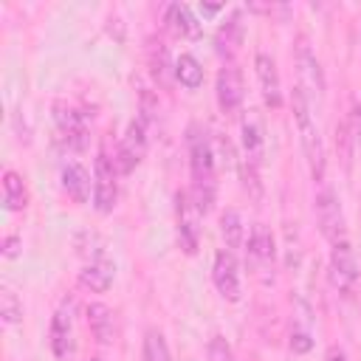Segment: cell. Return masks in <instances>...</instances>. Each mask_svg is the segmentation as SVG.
I'll return each instance as SVG.
<instances>
[{
  "label": "cell",
  "instance_id": "6da1fadb",
  "mask_svg": "<svg viewBox=\"0 0 361 361\" xmlns=\"http://www.w3.org/2000/svg\"><path fill=\"white\" fill-rule=\"evenodd\" d=\"M186 147H189V175H192V189L189 195L195 197L197 209L206 214L212 212L217 200V172H214V147L209 135L192 124L186 130Z\"/></svg>",
  "mask_w": 361,
  "mask_h": 361
},
{
  "label": "cell",
  "instance_id": "7a4b0ae2",
  "mask_svg": "<svg viewBox=\"0 0 361 361\" xmlns=\"http://www.w3.org/2000/svg\"><path fill=\"white\" fill-rule=\"evenodd\" d=\"M293 118H296V130H299V144L305 152V164L310 169V178L316 183L324 180V169H327V152H324V141H322V130L316 124L310 99L302 87H293Z\"/></svg>",
  "mask_w": 361,
  "mask_h": 361
},
{
  "label": "cell",
  "instance_id": "3957f363",
  "mask_svg": "<svg viewBox=\"0 0 361 361\" xmlns=\"http://www.w3.org/2000/svg\"><path fill=\"white\" fill-rule=\"evenodd\" d=\"M313 209H316V223H319V231L324 234V240L333 245L338 240H347V220H344V209H341V200L338 195L324 186L316 192V200H313Z\"/></svg>",
  "mask_w": 361,
  "mask_h": 361
},
{
  "label": "cell",
  "instance_id": "277c9868",
  "mask_svg": "<svg viewBox=\"0 0 361 361\" xmlns=\"http://www.w3.org/2000/svg\"><path fill=\"white\" fill-rule=\"evenodd\" d=\"M116 200H118V166L116 158H110L102 149L93 164V206L96 212L107 214L116 209Z\"/></svg>",
  "mask_w": 361,
  "mask_h": 361
},
{
  "label": "cell",
  "instance_id": "5b68a950",
  "mask_svg": "<svg viewBox=\"0 0 361 361\" xmlns=\"http://www.w3.org/2000/svg\"><path fill=\"white\" fill-rule=\"evenodd\" d=\"M175 223H178V243L186 254H195L200 245V223H203V212L197 209L195 197L180 189L175 192Z\"/></svg>",
  "mask_w": 361,
  "mask_h": 361
},
{
  "label": "cell",
  "instance_id": "8992f818",
  "mask_svg": "<svg viewBox=\"0 0 361 361\" xmlns=\"http://www.w3.org/2000/svg\"><path fill=\"white\" fill-rule=\"evenodd\" d=\"M293 59H296V73H299V87L307 93V99H322L324 96V71H322V62L316 56V51L310 48L307 37H299L296 39V48H293Z\"/></svg>",
  "mask_w": 361,
  "mask_h": 361
},
{
  "label": "cell",
  "instance_id": "52a82bcc",
  "mask_svg": "<svg viewBox=\"0 0 361 361\" xmlns=\"http://www.w3.org/2000/svg\"><path fill=\"white\" fill-rule=\"evenodd\" d=\"M147 147H149V127L135 116L124 135H121V144H118V155H116V166L121 175H130L147 155Z\"/></svg>",
  "mask_w": 361,
  "mask_h": 361
},
{
  "label": "cell",
  "instance_id": "ba28073f",
  "mask_svg": "<svg viewBox=\"0 0 361 361\" xmlns=\"http://www.w3.org/2000/svg\"><path fill=\"white\" fill-rule=\"evenodd\" d=\"M358 257L350 245V240H338L330 245V282L341 290L350 293L358 282Z\"/></svg>",
  "mask_w": 361,
  "mask_h": 361
},
{
  "label": "cell",
  "instance_id": "9c48e42d",
  "mask_svg": "<svg viewBox=\"0 0 361 361\" xmlns=\"http://www.w3.org/2000/svg\"><path fill=\"white\" fill-rule=\"evenodd\" d=\"M212 282L217 288V293L228 302H240L243 296V282H240V265H237V257L234 251L228 248H220L214 254V262H212Z\"/></svg>",
  "mask_w": 361,
  "mask_h": 361
},
{
  "label": "cell",
  "instance_id": "30bf717a",
  "mask_svg": "<svg viewBox=\"0 0 361 361\" xmlns=\"http://www.w3.org/2000/svg\"><path fill=\"white\" fill-rule=\"evenodd\" d=\"M54 121H56L59 138L65 141L68 149L82 152L87 147V121L76 107H71L65 102H56L54 104Z\"/></svg>",
  "mask_w": 361,
  "mask_h": 361
},
{
  "label": "cell",
  "instance_id": "8fae6325",
  "mask_svg": "<svg viewBox=\"0 0 361 361\" xmlns=\"http://www.w3.org/2000/svg\"><path fill=\"white\" fill-rule=\"evenodd\" d=\"M214 93H217V104L226 116L237 113L243 107V99H245V82H243V71L228 62L220 68L217 73V85H214Z\"/></svg>",
  "mask_w": 361,
  "mask_h": 361
},
{
  "label": "cell",
  "instance_id": "7c38bea8",
  "mask_svg": "<svg viewBox=\"0 0 361 361\" xmlns=\"http://www.w3.org/2000/svg\"><path fill=\"white\" fill-rule=\"evenodd\" d=\"M254 71H257V82H259V93H262L265 107L279 110L282 107V79H279V71H276L274 56L265 54V51H257Z\"/></svg>",
  "mask_w": 361,
  "mask_h": 361
},
{
  "label": "cell",
  "instance_id": "4fadbf2b",
  "mask_svg": "<svg viewBox=\"0 0 361 361\" xmlns=\"http://www.w3.org/2000/svg\"><path fill=\"white\" fill-rule=\"evenodd\" d=\"M240 144H243V161L262 166L265 158V127L257 110H248L240 121Z\"/></svg>",
  "mask_w": 361,
  "mask_h": 361
},
{
  "label": "cell",
  "instance_id": "5bb4252c",
  "mask_svg": "<svg viewBox=\"0 0 361 361\" xmlns=\"http://www.w3.org/2000/svg\"><path fill=\"white\" fill-rule=\"evenodd\" d=\"M48 344L56 358H68V353L73 350V305L71 302H62L56 307V313L51 319Z\"/></svg>",
  "mask_w": 361,
  "mask_h": 361
},
{
  "label": "cell",
  "instance_id": "9a60e30c",
  "mask_svg": "<svg viewBox=\"0 0 361 361\" xmlns=\"http://www.w3.org/2000/svg\"><path fill=\"white\" fill-rule=\"evenodd\" d=\"M243 37H245L243 11H240V8H234V11L228 14V20H226V23L217 28V34H214V48H217V54H220V56H226V59H231V56L240 51Z\"/></svg>",
  "mask_w": 361,
  "mask_h": 361
},
{
  "label": "cell",
  "instance_id": "2e32d148",
  "mask_svg": "<svg viewBox=\"0 0 361 361\" xmlns=\"http://www.w3.org/2000/svg\"><path fill=\"white\" fill-rule=\"evenodd\" d=\"M113 276H116V265L102 254V257H93L79 271V285L87 288V290H93V293H104V290H110Z\"/></svg>",
  "mask_w": 361,
  "mask_h": 361
},
{
  "label": "cell",
  "instance_id": "e0dca14e",
  "mask_svg": "<svg viewBox=\"0 0 361 361\" xmlns=\"http://www.w3.org/2000/svg\"><path fill=\"white\" fill-rule=\"evenodd\" d=\"M62 189L68 192V197L73 203H87L90 200V192H93L90 172L79 161H68L62 166Z\"/></svg>",
  "mask_w": 361,
  "mask_h": 361
},
{
  "label": "cell",
  "instance_id": "ac0fdd59",
  "mask_svg": "<svg viewBox=\"0 0 361 361\" xmlns=\"http://www.w3.org/2000/svg\"><path fill=\"white\" fill-rule=\"evenodd\" d=\"M248 257L259 268L274 265V259H276V240H274V234H271V228L265 223H254L251 226V234H248Z\"/></svg>",
  "mask_w": 361,
  "mask_h": 361
},
{
  "label": "cell",
  "instance_id": "d6986e66",
  "mask_svg": "<svg viewBox=\"0 0 361 361\" xmlns=\"http://www.w3.org/2000/svg\"><path fill=\"white\" fill-rule=\"evenodd\" d=\"M166 25L175 37H200V20L195 17V11L186 3H169L166 6Z\"/></svg>",
  "mask_w": 361,
  "mask_h": 361
},
{
  "label": "cell",
  "instance_id": "ffe728a7",
  "mask_svg": "<svg viewBox=\"0 0 361 361\" xmlns=\"http://www.w3.org/2000/svg\"><path fill=\"white\" fill-rule=\"evenodd\" d=\"M85 316H87V324H90V333L99 344H110L113 336H116V327H113V310L102 302H90L85 307Z\"/></svg>",
  "mask_w": 361,
  "mask_h": 361
},
{
  "label": "cell",
  "instance_id": "44dd1931",
  "mask_svg": "<svg viewBox=\"0 0 361 361\" xmlns=\"http://www.w3.org/2000/svg\"><path fill=\"white\" fill-rule=\"evenodd\" d=\"M3 206L6 212H23L28 206V189L20 172L6 169L3 172Z\"/></svg>",
  "mask_w": 361,
  "mask_h": 361
},
{
  "label": "cell",
  "instance_id": "7402d4cb",
  "mask_svg": "<svg viewBox=\"0 0 361 361\" xmlns=\"http://www.w3.org/2000/svg\"><path fill=\"white\" fill-rule=\"evenodd\" d=\"M220 234L228 251H237L245 243V226H243V214L237 209H226L220 214Z\"/></svg>",
  "mask_w": 361,
  "mask_h": 361
},
{
  "label": "cell",
  "instance_id": "603a6c76",
  "mask_svg": "<svg viewBox=\"0 0 361 361\" xmlns=\"http://www.w3.org/2000/svg\"><path fill=\"white\" fill-rule=\"evenodd\" d=\"M175 79L186 87V90H197L203 85V68L192 54H180L175 59Z\"/></svg>",
  "mask_w": 361,
  "mask_h": 361
},
{
  "label": "cell",
  "instance_id": "cb8c5ba5",
  "mask_svg": "<svg viewBox=\"0 0 361 361\" xmlns=\"http://www.w3.org/2000/svg\"><path fill=\"white\" fill-rule=\"evenodd\" d=\"M0 316H3L6 327H14V324L23 322V302H20V296L8 285L0 288Z\"/></svg>",
  "mask_w": 361,
  "mask_h": 361
},
{
  "label": "cell",
  "instance_id": "d4e9b609",
  "mask_svg": "<svg viewBox=\"0 0 361 361\" xmlns=\"http://www.w3.org/2000/svg\"><path fill=\"white\" fill-rule=\"evenodd\" d=\"M144 361H172L169 344H166L164 333L155 327H149L144 336Z\"/></svg>",
  "mask_w": 361,
  "mask_h": 361
},
{
  "label": "cell",
  "instance_id": "484cf974",
  "mask_svg": "<svg viewBox=\"0 0 361 361\" xmlns=\"http://www.w3.org/2000/svg\"><path fill=\"white\" fill-rule=\"evenodd\" d=\"M141 104H138V118L152 130L155 127V121H158V99L152 96V90L149 87H141Z\"/></svg>",
  "mask_w": 361,
  "mask_h": 361
},
{
  "label": "cell",
  "instance_id": "4316f807",
  "mask_svg": "<svg viewBox=\"0 0 361 361\" xmlns=\"http://www.w3.org/2000/svg\"><path fill=\"white\" fill-rule=\"evenodd\" d=\"M240 178H243V186L251 192V197H259V195H262L259 166H254V164H248V161H240Z\"/></svg>",
  "mask_w": 361,
  "mask_h": 361
},
{
  "label": "cell",
  "instance_id": "83f0119b",
  "mask_svg": "<svg viewBox=\"0 0 361 361\" xmlns=\"http://www.w3.org/2000/svg\"><path fill=\"white\" fill-rule=\"evenodd\" d=\"M209 361H234V353L223 336H212L209 341Z\"/></svg>",
  "mask_w": 361,
  "mask_h": 361
},
{
  "label": "cell",
  "instance_id": "f1b7e54d",
  "mask_svg": "<svg viewBox=\"0 0 361 361\" xmlns=\"http://www.w3.org/2000/svg\"><path fill=\"white\" fill-rule=\"evenodd\" d=\"M20 248H23V240L17 237V234H8V237H3V257H17L20 254Z\"/></svg>",
  "mask_w": 361,
  "mask_h": 361
},
{
  "label": "cell",
  "instance_id": "f546056e",
  "mask_svg": "<svg viewBox=\"0 0 361 361\" xmlns=\"http://www.w3.org/2000/svg\"><path fill=\"white\" fill-rule=\"evenodd\" d=\"M310 347H313V341H310L307 333H293V336H290V350H293V353H307Z\"/></svg>",
  "mask_w": 361,
  "mask_h": 361
},
{
  "label": "cell",
  "instance_id": "4dcf8cb0",
  "mask_svg": "<svg viewBox=\"0 0 361 361\" xmlns=\"http://www.w3.org/2000/svg\"><path fill=\"white\" fill-rule=\"evenodd\" d=\"M197 11H200L203 17H214V14L226 11V6H223V3H217V6H212V3H200V6H197Z\"/></svg>",
  "mask_w": 361,
  "mask_h": 361
},
{
  "label": "cell",
  "instance_id": "1f68e13d",
  "mask_svg": "<svg viewBox=\"0 0 361 361\" xmlns=\"http://www.w3.org/2000/svg\"><path fill=\"white\" fill-rule=\"evenodd\" d=\"M324 361H347V355H344V350H341V347H330V350H327V355H324Z\"/></svg>",
  "mask_w": 361,
  "mask_h": 361
},
{
  "label": "cell",
  "instance_id": "d6a6232c",
  "mask_svg": "<svg viewBox=\"0 0 361 361\" xmlns=\"http://www.w3.org/2000/svg\"><path fill=\"white\" fill-rule=\"evenodd\" d=\"M90 361H99V358H90Z\"/></svg>",
  "mask_w": 361,
  "mask_h": 361
}]
</instances>
